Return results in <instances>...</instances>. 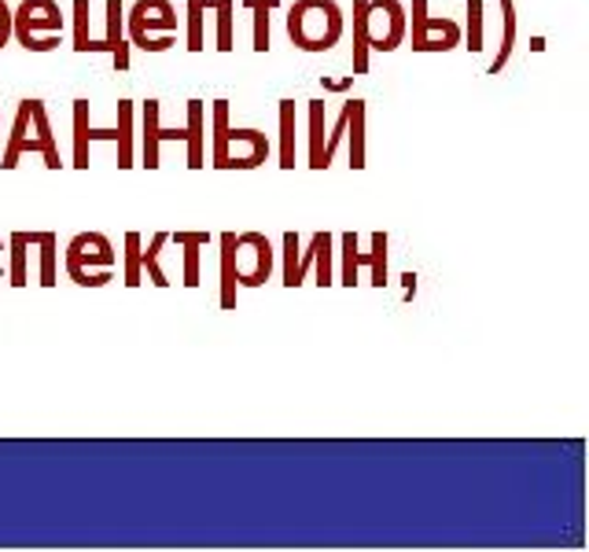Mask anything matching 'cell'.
<instances>
[{"instance_id":"27","label":"cell","mask_w":589,"mask_h":552,"mask_svg":"<svg viewBox=\"0 0 589 552\" xmlns=\"http://www.w3.org/2000/svg\"><path fill=\"white\" fill-rule=\"evenodd\" d=\"M244 8H251V19H255V52L262 55L269 52V15H273V8H280V0H240Z\"/></svg>"},{"instance_id":"28","label":"cell","mask_w":589,"mask_h":552,"mask_svg":"<svg viewBox=\"0 0 589 552\" xmlns=\"http://www.w3.org/2000/svg\"><path fill=\"white\" fill-rule=\"evenodd\" d=\"M464 8H468V22L461 27V44L468 49L472 55L475 52H483V8H486V0H464Z\"/></svg>"},{"instance_id":"25","label":"cell","mask_w":589,"mask_h":552,"mask_svg":"<svg viewBox=\"0 0 589 552\" xmlns=\"http://www.w3.org/2000/svg\"><path fill=\"white\" fill-rule=\"evenodd\" d=\"M185 33L192 55L207 49V0H188L185 4Z\"/></svg>"},{"instance_id":"9","label":"cell","mask_w":589,"mask_h":552,"mask_svg":"<svg viewBox=\"0 0 589 552\" xmlns=\"http://www.w3.org/2000/svg\"><path fill=\"white\" fill-rule=\"evenodd\" d=\"M115 262L118 251L104 232H78L66 243V277L78 288H107L115 280V273H111Z\"/></svg>"},{"instance_id":"6","label":"cell","mask_w":589,"mask_h":552,"mask_svg":"<svg viewBox=\"0 0 589 552\" xmlns=\"http://www.w3.org/2000/svg\"><path fill=\"white\" fill-rule=\"evenodd\" d=\"M332 247H335V236L332 232H313V240L302 247L299 232L288 229L285 232V288L294 291L302 288L306 280H317V288H332L335 284V265H332Z\"/></svg>"},{"instance_id":"18","label":"cell","mask_w":589,"mask_h":552,"mask_svg":"<svg viewBox=\"0 0 589 552\" xmlns=\"http://www.w3.org/2000/svg\"><path fill=\"white\" fill-rule=\"evenodd\" d=\"M365 115H369V107H365V100H358V96H350V118H347V163H350V170H365V163H369V155H365Z\"/></svg>"},{"instance_id":"16","label":"cell","mask_w":589,"mask_h":552,"mask_svg":"<svg viewBox=\"0 0 589 552\" xmlns=\"http://www.w3.org/2000/svg\"><path fill=\"white\" fill-rule=\"evenodd\" d=\"M277 163H280V170L291 174L294 170V148H299V107H294V100H280V107H277Z\"/></svg>"},{"instance_id":"21","label":"cell","mask_w":589,"mask_h":552,"mask_svg":"<svg viewBox=\"0 0 589 552\" xmlns=\"http://www.w3.org/2000/svg\"><path fill=\"white\" fill-rule=\"evenodd\" d=\"M8 284L22 291L30 284V240L27 229H16L8 236Z\"/></svg>"},{"instance_id":"24","label":"cell","mask_w":589,"mask_h":552,"mask_svg":"<svg viewBox=\"0 0 589 552\" xmlns=\"http://www.w3.org/2000/svg\"><path fill=\"white\" fill-rule=\"evenodd\" d=\"M169 247V232H155L152 243L141 247V273H147L155 288H169V277L163 269V251Z\"/></svg>"},{"instance_id":"7","label":"cell","mask_w":589,"mask_h":552,"mask_svg":"<svg viewBox=\"0 0 589 552\" xmlns=\"http://www.w3.org/2000/svg\"><path fill=\"white\" fill-rule=\"evenodd\" d=\"M177 30H180V15L169 0H137L133 8H126L130 49L158 55L177 44V38H169V33H177Z\"/></svg>"},{"instance_id":"2","label":"cell","mask_w":589,"mask_h":552,"mask_svg":"<svg viewBox=\"0 0 589 552\" xmlns=\"http://www.w3.org/2000/svg\"><path fill=\"white\" fill-rule=\"evenodd\" d=\"M210 166L221 174H247L258 170L269 155H273V140L255 126H232L229 122V100L218 96L210 104Z\"/></svg>"},{"instance_id":"23","label":"cell","mask_w":589,"mask_h":552,"mask_svg":"<svg viewBox=\"0 0 589 552\" xmlns=\"http://www.w3.org/2000/svg\"><path fill=\"white\" fill-rule=\"evenodd\" d=\"M207 11L214 15V30H218V52L232 55V49H236V0H207Z\"/></svg>"},{"instance_id":"17","label":"cell","mask_w":589,"mask_h":552,"mask_svg":"<svg viewBox=\"0 0 589 552\" xmlns=\"http://www.w3.org/2000/svg\"><path fill=\"white\" fill-rule=\"evenodd\" d=\"M30 240V251L38 254V269H41V288L52 291L55 284H60V236L55 232H27Z\"/></svg>"},{"instance_id":"10","label":"cell","mask_w":589,"mask_h":552,"mask_svg":"<svg viewBox=\"0 0 589 552\" xmlns=\"http://www.w3.org/2000/svg\"><path fill=\"white\" fill-rule=\"evenodd\" d=\"M388 243L391 236L388 232H372V251L361 254L358 247V232H343L339 236V247H343V262L335 269V284L343 288H358V269H369L372 273V288H388Z\"/></svg>"},{"instance_id":"14","label":"cell","mask_w":589,"mask_h":552,"mask_svg":"<svg viewBox=\"0 0 589 552\" xmlns=\"http://www.w3.org/2000/svg\"><path fill=\"white\" fill-rule=\"evenodd\" d=\"M100 140H115V126L111 129H96L93 122H89V100H74V170H89V148Z\"/></svg>"},{"instance_id":"5","label":"cell","mask_w":589,"mask_h":552,"mask_svg":"<svg viewBox=\"0 0 589 552\" xmlns=\"http://www.w3.org/2000/svg\"><path fill=\"white\" fill-rule=\"evenodd\" d=\"M288 41L299 52H332L343 41L347 19L335 0H294L288 8Z\"/></svg>"},{"instance_id":"22","label":"cell","mask_w":589,"mask_h":552,"mask_svg":"<svg viewBox=\"0 0 589 552\" xmlns=\"http://www.w3.org/2000/svg\"><path fill=\"white\" fill-rule=\"evenodd\" d=\"M232 240L236 232H221L218 236V265H221V288H218V302L221 310H236V269H232Z\"/></svg>"},{"instance_id":"12","label":"cell","mask_w":589,"mask_h":552,"mask_svg":"<svg viewBox=\"0 0 589 552\" xmlns=\"http://www.w3.org/2000/svg\"><path fill=\"white\" fill-rule=\"evenodd\" d=\"M236 288H266L273 277V243L262 232H240L232 240Z\"/></svg>"},{"instance_id":"30","label":"cell","mask_w":589,"mask_h":552,"mask_svg":"<svg viewBox=\"0 0 589 552\" xmlns=\"http://www.w3.org/2000/svg\"><path fill=\"white\" fill-rule=\"evenodd\" d=\"M89 38H93V27H89V0H74V41H71V49L82 55Z\"/></svg>"},{"instance_id":"20","label":"cell","mask_w":589,"mask_h":552,"mask_svg":"<svg viewBox=\"0 0 589 552\" xmlns=\"http://www.w3.org/2000/svg\"><path fill=\"white\" fill-rule=\"evenodd\" d=\"M497 8H502V49H497L494 63L486 66L490 74H502L508 60H513L516 52V41H519V15H516V0H497Z\"/></svg>"},{"instance_id":"3","label":"cell","mask_w":589,"mask_h":552,"mask_svg":"<svg viewBox=\"0 0 589 552\" xmlns=\"http://www.w3.org/2000/svg\"><path fill=\"white\" fill-rule=\"evenodd\" d=\"M405 44L402 0H354V74H369V55L399 52Z\"/></svg>"},{"instance_id":"1","label":"cell","mask_w":589,"mask_h":552,"mask_svg":"<svg viewBox=\"0 0 589 552\" xmlns=\"http://www.w3.org/2000/svg\"><path fill=\"white\" fill-rule=\"evenodd\" d=\"M158 111H163V104H158L155 96H144L141 100V166L147 174L158 170V163H163V144L174 140V144H185L188 148V170L199 174L203 166H207V104H203L199 96H192L185 104V126L177 129H166L163 122H158Z\"/></svg>"},{"instance_id":"31","label":"cell","mask_w":589,"mask_h":552,"mask_svg":"<svg viewBox=\"0 0 589 552\" xmlns=\"http://www.w3.org/2000/svg\"><path fill=\"white\" fill-rule=\"evenodd\" d=\"M8 41H11V4L0 0V49H8Z\"/></svg>"},{"instance_id":"11","label":"cell","mask_w":589,"mask_h":552,"mask_svg":"<svg viewBox=\"0 0 589 552\" xmlns=\"http://www.w3.org/2000/svg\"><path fill=\"white\" fill-rule=\"evenodd\" d=\"M405 41H410L413 52H421V55L453 52L461 44V22L432 19L427 0H413V4L405 8Z\"/></svg>"},{"instance_id":"4","label":"cell","mask_w":589,"mask_h":552,"mask_svg":"<svg viewBox=\"0 0 589 552\" xmlns=\"http://www.w3.org/2000/svg\"><path fill=\"white\" fill-rule=\"evenodd\" d=\"M22 155H41L49 170H63L60 144H55V129H52L49 107H44V100H41V96L19 100L16 122H11L8 148H4V155H0V170L11 174V170H16V166H19Z\"/></svg>"},{"instance_id":"19","label":"cell","mask_w":589,"mask_h":552,"mask_svg":"<svg viewBox=\"0 0 589 552\" xmlns=\"http://www.w3.org/2000/svg\"><path fill=\"white\" fill-rule=\"evenodd\" d=\"M133 133H137V104L130 96L118 100V126H115V144H118V170H133L137 166V152H133Z\"/></svg>"},{"instance_id":"15","label":"cell","mask_w":589,"mask_h":552,"mask_svg":"<svg viewBox=\"0 0 589 552\" xmlns=\"http://www.w3.org/2000/svg\"><path fill=\"white\" fill-rule=\"evenodd\" d=\"M214 240L210 232H185V229H177V232H169V243H177L180 247V284L196 291L203 284V269H199V254H203V247H207Z\"/></svg>"},{"instance_id":"8","label":"cell","mask_w":589,"mask_h":552,"mask_svg":"<svg viewBox=\"0 0 589 552\" xmlns=\"http://www.w3.org/2000/svg\"><path fill=\"white\" fill-rule=\"evenodd\" d=\"M63 8L55 0H22L11 8V41L27 52H52L63 44Z\"/></svg>"},{"instance_id":"13","label":"cell","mask_w":589,"mask_h":552,"mask_svg":"<svg viewBox=\"0 0 589 552\" xmlns=\"http://www.w3.org/2000/svg\"><path fill=\"white\" fill-rule=\"evenodd\" d=\"M107 8V33L104 38H89L85 41V52L82 55H96V52H107L111 63H115V71H130V41H126V4L122 0H104Z\"/></svg>"},{"instance_id":"29","label":"cell","mask_w":589,"mask_h":552,"mask_svg":"<svg viewBox=\"0 0 589 552\" xmlns=\"http://www.w3.org/2000/svg\"><path fill=\"white\" fill-rule=\"evenodd\" d=\"M321 148H324V100H310V170L321 174Z\"/></svg>"},{"instance_id":"26","label":"cell","mask_w":589,"mask_h":552,"mask_svg":"<svg viewBox=\"0 0 589 552\" xmlns=\"http://www.w3.org/2000/svg\"><path fill=\"white\" fill-rule=\"evenodd\" d=\"M141 232H126V240H122V280H126V288H141L144 284V273H141Z\"/></svg>"},{"instance_id":"32","label":"cell","mask_w":589,"mask_h":552,"mask_svg":"<svg viewBox=\"0 0 589 552\" xmlns=\"http://www.w3.org/2000/svg\"><path fill=\"white\" fill-rule=\"evenodd\" d=\"M0 254H8V243L4 240H0ZM4 277H8V265L0 262V280H4Z\"/></svg>"}]
</instances>
